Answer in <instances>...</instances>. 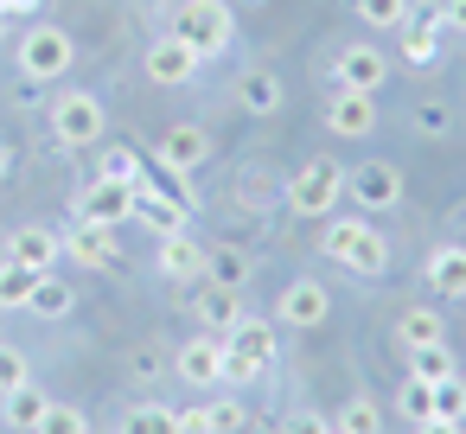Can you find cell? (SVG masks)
Returning a JSON list of instances; mask_svg holds the SVG:
<instances>
[{
	"label": "cell",
	"instance_id": "12",
	"mask_svg": "<svg viewBox=\"0 0 466 434\" xmlns=\"http://www.w3.org/2000/svg\"><path fill=\"white\" fill-rule=\"evenodd\" d=\"M383 77H390V58L370 45V39H351L339 58H332V84H345V90H383Z\"/></svg>",
	"mask_w": 466,
	"mask_h": 434
},
{
	"label": "cell",
	"instance_id": "40",
	"mask_svg": "<svg viewBox=\"0 0 466 434\" xmlns=\"http://www.w3.org/2000/svg\"><path fill=\"white\" fill-rule=\"evenodd\" d=\"M415 128H421V135H447V128H453V116H447L441 103H421V109H415Z\"/></svg>",
	"mask_w": 466,
	"mask_h": 434
},
{
	"label": "cell",
	"instance_id": "2",
	"mask_svg": "<svg viewBox=\"0 0 466 434\" xmlns=\"http://www.w3.org/2000/svg\"><path fill=\"white\" fill-rule=\"evenodd\" d=\"M332 262H345L351 275H390L396 249L383 243V230L370 217H326V243H319Z\"/></svg>",
	"mask_w": 466,
	"mask_h": 434
},
{
	"label": "cell",
	"instance_id": "5",
	"mask_svg": "<svg viewBox=\"0 0 466 434\" xmlns=\"http://www.w3.org/2000/svg\"><path fill=\"white\" fill-rule=\"evenodd\" d=\"M103 128H109V116H103V103L90 90H65L52 103V141H65V147H96Z\"/></svg>",
	"mask_w": 466,
	"mask_h": 434
},
{
	"label": "cell",
	"instance_id": "18",
	"mask_svg": "<svg viewBox=\"0 0 466 434\" xmlns=\"http://www.w3.org/2000/svg\"><path fill=\"white\" fill-rule=\"evenodd\" d=\"M421 275H428V288H434V294L466 300V243H441V249H428Z\"/></svg>",
	"mask_w": 466,
	"mask_h": 434
},
{
	"label": "cell",
	"instance_id": "45",
	"mask_svg": "<svg viewBox=\"0 0 466 434\" xmlns=\"http://www.w3.org/2000/svg\"><path fill=\"white\" fill-rule=\"evenodd\" d=\"M0 173H7V147H0Z\"/></svg>",
	"mask_w": 466,
	"mask_h": 434
},
{
	"label": "cell",
	"instance_id": "37",
	"mask_svg": "<svg viewBox=\"0 0 466 434\" xmlns=\"http://www.w3.org/2000/svg\"><path fill=\"white\" fill-rule=\"evenodd\" d=\"M262 377H268V364H256V358H243V351L224 345V383H230V389H249V383H262Z\"/></svg>",
	"mask_w": 466,
	"mask_h": 434
},
{
	"label": "cell",
	"instance_id": "22",
	"mask_svg": "<svg viewBox=\"0 0 466 434\" xmlns=\"http://www.w3.org/2000/svg\"><path fill=\"white\" fill-rule=\"evenodd\" d=\"M224 345L230 351H243V358H256V364H275V351H281V332H275V319H237L230 332H224Z\"/></svg>",
	"mask_w": 466,
	"mask_h": 434
},
{
	"label": "cell",
	"instance_id": "14",
	"mask_svg": "<svg viewBox=\"0 0 466 434\" xmlns=\"http://www.w3.org/2000/svg\"><path fill=\"white\" fill-rule=\"evenodd\" d=\"M205 160H211V135H205L198 122H173L167 141H160V167H167L173 179H186V173H198Z\"/></svg>",
	"mask_w": 466,
	"mask_h": 434
},
{
	"label": "cell",
	"instance_id": "39",
	"mask_svg": "<svg viewBox=\"0 0 466 434\" xmlns=\"http://www.w3.org/2000/svg\"><path fill=\"white\" fill-rule=\"evenodd\" d=\"M326 428H332V421H326L319 409H288V415H281V434H326Z\"/></svg>",
	"mask_w": 466,
	"mask_h": 434
},
{
	"label": "cell",
	"instance_id": "8",
	"mask_svg": "<svg viewBox=\"0 0 466 434\" xmlns=\"http://www.w3.org/2000/svg\"><path fill=\"white\" fill-rule=\"evenodd\" d=\"M173 377L192 383V389H224V338L218 332H198L173 351Z\"/></svg>",
	"mask_w": 466,
	"mask_h": 434
},
{
	"label": "cell",
	"instance_id": "44",
	"mask_svg": "<svg viewBox=\"0 0 466 434\" xmlns=\"http://www.w3.org/2000/svg\"><path fill=\"white\" fill-rule=\"evenodd\" d=\"M0 14H7V20H14V14H26V20H33V14H39V0H0Z\"/></svg>",
	"mask_w": 466,
	"mask_h": 434
},
{
	"label": "cell",
	"instance_id": "16",
	"mask_svg": "<svg viewBox=\"0 0 466 434\" xmlns=\"http://www.w3.org/2000/svg\"><path fill=\"white\" fill-rule=\"evenodd\" d=\"M65 256H77V268H116L122 262V249H116V230L109 224H71V237H65Z\"/></svg>",
	"mask_w": 466,
	"mask_h": 434
},
{
	"label": "cell",
	"instance_id": "4",
	"mask_svg": "<svg viewBox=\"0 0 466 434\" xmlns=\"http://www.w3.org/2000/svg\"><path fill=\"white\" fill-rule=\"evenodd\" d=\"M281 198H288L294 217H332V205L345 198V167H332V160H307V167L281 186Z\"/></svg>",
	"mask_w": 466,
	"mask_h": 434
},
{
	"label": "cell",
	"instance_id": "47",
	"mask_svg": "<svg viewBox=\"0 0 466 434\" xmlns=\"http://www.w3.org/2000/svg\"><path fill=\"white\" fill-rule=\"evenodd\" d=\"M0 33H7V14H0Z\"/></svg>",
	"mask_w": 466,
	"mask_h": 434
},
{
	"label": "cell",
	"instance_id": "43",
	"mask_svg": "<svg viewBox=\"0 0 466 434\" xmlns=\"http://www.w3.org/2000/svg\"><path fill=\"white\" fill-rule=\"evenodd\" d=\"M415 434H466L460 421H441V415H428V421H415Z\"/></svg>",
	"mask_w": 466,
	"mask_h": 434
},
{
	"label": "cell",
	"instance_id": "36",
	"mask_svg": "<svg viewBox=\"0 0 466 434\" xmlns=\"http://www.w3.org/2000/svg\"><path fill=\"white\" fill-rule=\"evenodd\" d=\"M103 173H109V179H128V186H147V167H141L135 147H109V154H103Z\"/></svg>",
	"mask_w": 466,
	"mask_h": 434
},
{
	"label": "cell",
	"instance_id": "26",
	"mask_svg": "<svg viewBox=\"0 0 466 434\" xmlns=\"http://www.w3.org/2000/svg\"><path fill=\"white\" fill-rule=\"evenodd\" d=\"M46 409H52V396H46V389H33V383H20L14 396H0V421L20 428V434H33V428L46 421Z\"/></svg>",
	"mask_w": 466,
	"mask_h": 434
},
{
	"label": "cell",
	"instance_id": "9",
	"mask_svg": "<svg viewBox=\"0 0 466 434\" xmlns=\"http://www.w3.org/2000/svg\"><path fill=\"white\" fill-rule=\"evenodd\" d=\"M198 65H205V58H198L186 39H173V33H167V39H154V45H147V58H141L147 84H160V90H186V84L198 77Z\"/></svg>",
	"mask_w": 466,
	"mask_h": 434
},
{
	"label": "cell",
	"instance_id": "13",
	"mask_svg": "<svg viewBox=\"0 0 466 434\" xmlns=\"http://www.w3.org/2000/svg\"><path fill=\"white\" fill-rule=\"evenodd\" d=\"M7 262H20V268H33V275H52V268L65 262V237L46 230V224H20V230L7 237Z\"/></svg>",
	"mask_w": 466,
	"mask_h": 434
},
{
	"label": "cell",
	"instance_id": "32",
	"mask_svg": "<svg viewBox=\"0 0 466 434\" xmlns=\"http://www.w3.org/2000/svg\"><path fill=\"white\" fill-rule=\"evenodd\" d=\"M409 14H415L409 0H358V20H364L370 33H396V26H402Z\"/></svg>",
	"mask_w": 466,
	"mask_h": 434
},
{
	"label": "cell",
	"instance_id": "7",
	"mask_svg": "<svg viewBox=\"0 0 466 434\" xmlns=\"http://www.w3.org/2000/svg\"><path fill=\"white\" fill-rule=\"evenodd\" d=\"M326 319H332V288H326V281L300 275V281H288V288H281V300H275V326L313 332V326H326Z\"/></svg>",
	"mask_w": 466,
	"mask_h": 434
},
{
	"label": "cell",
	"instance_id": "6",
	"mask_svg": "<svg viewBox=\"0 0 466 434\" xmlns=\"http://www.w3.org/2000/svg\"><path fill=\"white\" fill-rule=\"evenodd\" d=\"M77 217H84V224H109V230L135 224V186H128V179L96 173V179L77 192Z\"/></svg>",
	"mask_w": 466,
	"mask_h": 434
},
{
	"label": "cell",
	"instance_id": "24",
	"mask_svg": "<svg viewBox=\"0 0 466 434\" xmlns=\"http://www.w3.org/2000/svg\"><path fill=\"white\" fill-rule=\"evenodd\" d=\"M441 33H447V26H441V14H434V20H415V14H409V20L396 26L402 58H409V65H421V71H428V65H441Z\"/></svg>",
	"mask_w": 466,
	"mask_h": 434
},
{
	"label": "cell",
	"instance_id": "35",
	"mask_svg": "<svg viewBox=\"0 0 466 434\" xmlns=\"http://www.w3.org/2000/svg\"><path fill=\"white\" fill-rule=\"evenodd\" d=\"M20 383H33V364H26V351H20V345L0 338V396H14Z\"/></svg>",
	"mask_w": 466,
	"mask_h": 434
},
{
	"label": "cell",
	"instance_id": "20",
	"mask_svg": "<svg viewBox=\"0 0 466 434\" xmlns=\"http://www.w3.org/2000/svg\"><path fill=\"white\" fill-rule=\"evenodd\" d=\"M249 275H256L249 249H237V243H205V281H211V288L243 294V281H249Z\"/></svg>",
	"mask_w": 466,
	"mask_h": 434
},
{
	"label": "cell",
	"instance_id": "23",
	"mask_svg": "<svg viewBox=\"0 0 466 434\" xmlns=\"http://www.w3.org/2000/svg\"><path fill=\"white\" fill-rule=\"evenodd\" d=\"M237 428H243V402L237 396H211L205 409L179 415V434H237Z\"/></svg>",
	"mask_w": 466,
	"mask_h": 434
},
{
	"label": "cell",
	"instance_id": "21",
	"mask_svg": "<svg viewBox=\"0 0 466 434\" xmlns=\"http://www.w3.org/2000/svg\"><path fill=\"white\" fill-rule=\"evenodd\" d=\"M192 313H198V326H205V332H218V338H224V332L243 319V294H230V288H211V281H205V288L192 294Z\"/></svg>",
	"mask_w": 466,
	"mask_h": 434
},
{
	"label": "cell",
	"instance_id": "1",
	"mask_svg": "<svg viewBox=\"0 0 466 434\" xmlns=\"http://www.w3.org/2000/svg\"><path fill=\"white\" fill-rule=\"evenodd\" d=\"M167 33L186 39L198 58H218V52H230V39H237V7H230V0H173Z\"/></svg>",
	"mask_w": 466,
	"mask_h": 434
},
{
	"label": "cell",
	"instance_id": "19",
	"mask_svg": "<svg viewBox=\"0 0 466 434\" xmlns=\"http://www.w3.org/2000/svg\"><path fill=\"white\" fill-rule=\"evenodd\" d=\"M237 103H243L249 116H281L288 90H281V77H275L268 65H249V71L237 77Z\"/></svg>",
	"mask_w": 466,
	"mask_h": 434
},
{
	"label": "cell",
	"instance_id": "34",
	"mask_svg": "<svg viewBox=\"0 0 466 434\" xmlns=\"http://www.w3.org/2000/svg\"><path fill=\"white\" fill-rule=\"evenodd\" d=\"M33 434H90V415H84L77 402H58V396H52V409H46V421H39Z\"/></svg>",
	"mask_w": 466,
	"mask_h": 434
},
{
	"label": "cell",
	"instance_id": "29",
	"mask_svg": "<svg viewBox=\"0 0 466 434\" xmlns=\"http://www.w3.org/2000/svg\"><path fill=\"white\" fill-rule=\"evenodd\" d=\"M409 377H421V383H447V377H460L447 338H441V345H415V351H409Z\"/></svg>",
	"mask_w": 466,
	"mask_h": 434
},
{
	"label": "cell",
	"instance_id": "30",
	"mask_svg": "<svg viewBox=\"0 0 466 434\" xmlns=\"http://www.w3.org/2000/svg\"><path fill=\"white\" fill-rule=\"evenodd\" d=\"M332 428H339V434H383V409H377V396H345V409H339Z\"/></svg>",
	"mask_w": 466,
	"mask_h": 434
},
{
	"label": "cell",
	"instance_id": "41",
	"mask_svg": "<svg viewBox=\"0 0 466 434\" xmlns=\"http://www.w3.org/2000/svg\"><path fill=\"white\" fill-rule=\"evenodd\" d=\"M160 370H173V358L154 351V345H141V351H135V377H160Z\"/></svg>",
	"mask_w": 466,
	"mask_h": 434
},
{
	"label": "cell",
	"instance_id": "48",
	"mask_svg": "<svg viewBox=\"0 0 466 434\" xmlns=\"http://www.w3.org/2000/svg\"><path fill=\"white\" fill-rule=\"evenodd\" d=\"M326 434H339V428H326Z\"/></svg>",
	"mask_w": 466,
	"mask_h": 434
},
{
	"label": "cell",
	"instance_id": "42",
	"mask_svg": "<svg viewBox=\"0 0 466 434\" xmlns=\"http://www.w3.org/2000/svg\"><path fill=\"white\" fill-rule=\"evenodd\" d=\"M441 26H447V33H466V0H447V7H441Z\"/></svg>",
	"mask_w": 466,
	"mask_h": 434
},
{
	"label": "cell",
	"instance_id": "28",
	"mask_svg": "<svg viewBox=\"0 0 466 434\" xmlns=\"http://www.w3.org/2000/svg\"><path fill=\"white\" fill-rule=\"evenodd\" d=\"M441 338H447V326H441L434 307H409V313L396 319V345H402V351H415V345H441Z\"/></svg>",
	"mask_w": 466,
	"mask_h": 434
},
{
	"label": "cell",
	"instance_id": "15",
	"mask_svg": "<svg viewBox=\"0 0 466 434\" xmlns=\"http://www.w3.org/2000/svg\"><path fill=\"white\" fill-rule=\"evenodd\" d=\"M186 205L167 192V186H135V224H147L154 237H173V230H186Z\"/></svg>",
	"mask_w": 466,
	"mask_h": 434
},
{
	"label": "cell",
	"instance_id": "25",
	"mask_svg": "<svg viewBox=\"0 0 466 434\" xmlns=\"http://www.w3.org/2000/svg\"><path fill=\"white\" fill-rule=\"evenodd\" d=\"M26 313H39V319H52V326H58V319H71V313H77V288H71V281L52 268V275H39V281H33Z\"/></svg>",
	"mask_w": 466,
	"mask_h": 434
},
{
	"label": "cell",
	"instance_id": "27",
	"mask_svg": "<svg viewBox=\"0 0 466 434\" xmlns=\"http://www.w3.org/2000/svg\"><path fill=\"white\" fill-rule=\"evenodd\" d=\"M116 434H179V409H167V402H135L122 421H116Z\"/></svg>",
	"mask_w": 466,
	"mask_h": 434
},
{
	"label": "cell",
	"instance_id": "33",
	"mask_svg": "<svg viewBox=\"0 0 466 434\" xmlns=\"http://www.w3.org/2000/svg\"><path fill=\"white\" fill-rule=\"evenodd\" d=\"M396 415H409V421H428V415H434V383H421V377H402V389H396Z\"/></svg>",
	"mask_w": 466,
	"mask_h": 434
},
{
	"label": "cell",
	"instance_id": "10",
	"mask_svg": "<svg viewBox=\"0 0 466 434\" xmlns=\"http://www.w3.org/2000/svg\"><path fill=\"white\" fill-rule=\"evenodd\" d=\"M345 198H358L364 211H390V205H402V167H390V160H364V167H351V173H345Z\"/></svg>",
	"mask_w": 466,
	"mask_h": 434
},
{
	"label": "cell",
	"instance_id": "46",
	"mask_svg": "<svg viewBox=\"0 0 466 434\" xmlns=\"http://www.w3.org/2000/svg\"><path fill=\"white\" fill-rule=\"evenodd\" d=\"M243 7H262V0H243Z\"/></svg>",
	"mask_w": 466,
	"mask_h": 434
},
{
	"label": "cell",
	"instance_id": "38",
	"mask_svg": "<svg viewBox=\"0 0 466 434\" xmlns=\"http://www.w3.org/2000/svg\"><path fill=\"white\" fill-rule=\"evenodd\" d=\"M434 415H441V421H466V377L434 383Z\"/></svg>",
	"mask_w": 466,
	"mask_h": 434
},
{
	"label": "cell",
	"instance_id": "3",
	"mask_svg": "<svg viewBox=\"0 0 466 434\" xmlns=\"http://www.w3.org/2000/svg\"><path fill=\"white\" fill-rule=\"evenodd\" d=\"M14 58H20V77H26V84H58V77L71 71V58H77V39H71L65 26L39 20V26H26V33H20Z\"/></svg>",
	"mask_w": 466,
	"mask_h": 434
},
{
	"label": "cell",
	"instance_id": "17",
	"mask_svg": "<svg viewBox=\"0 0 466 434\" xmlns=\"http://www.w3.org/2000/svg\"><path fill=\"white\" fill-rule=\"evenodd\" d=\"M154 268H160L167 281H205V243H192L186 230H173V237H160Z\"/></svg>",
	"mask_w": 466,
	"mask_h": 434
},
{
	"label": "cell",
	"instance_id": "11",
	"mask_svg": "<svg viewBox=\"0 0 466 434\" xmlns=\"http://www.w3.org/2000/svg\"><path fill=\"white\" fill-rule=\"evenodd\" d=\"M326 128H332L339 141H364V135L377 128V96L332 84V96H326Z\"/></svg>",
	"mask_w": 466,
	"mask_h": 434
},
{
	"label": "cell",
	"instance_id": "31",
	"mask_svg": "<svg viewBox=\"0 0 466 434\" xmlns=\"http://www.w3.org/2000/svg\"><path fill=\"white\" fill-rule=\"evenodd\" d=\"M33 268H20V262H0V313H20L26 300H33Z\"/></svg>",
	"mask_w": 466,
	"mask_h": 434
}]
</instances>
